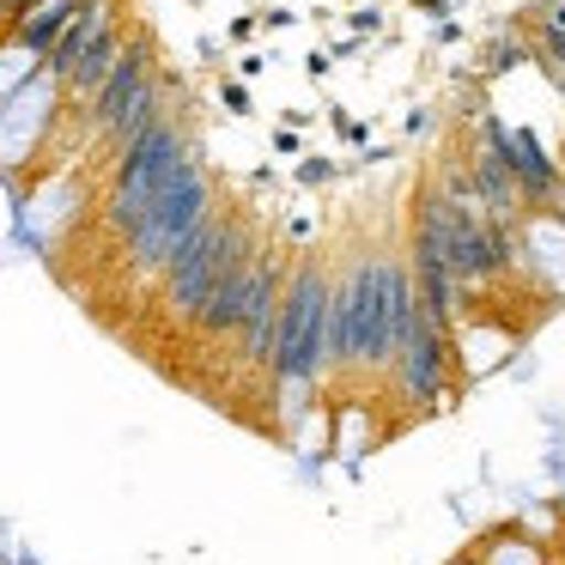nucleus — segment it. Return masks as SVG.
Segmentation results:
<instances>
[{
	"instance_id": "39448f33",
	"label": "nucleus",
	"mask_w": 565,
	"mask_h": 565,
	"mask_svg": "<svg viewBox=\"0 0 565 565\" xmlns=\"http://www.w3.org/2000/svg\"><path fill=\"white\" fill-rule=\"evenodd\" d=\"M383 377L395 383V395L414 414L444 407L450 402V383H456V322H444L438 310H426L414 298V322H407V334H402V347H395Z\"/></svg>"
},
{
	"instance_id": "0eeeda50",
	"label": "nucleus",
	"mask_w": 565,
	"mask_h": 565,
	"mask_svg": "<svg viewBox=\"0 0 565 565\" xmlns=\"http://www.w3.org/2000/svg\"><path fill=\"white\" fill-rule=\"evenodd\" d=\"M492 140H499V159H504V171H511V183H516L523 213H547L553 201H559V159H547V147H541L529 128L492 122Z\"/></svg>"
},
{
	"instance_id": "9d476101",
	"label": "nucleus",
	"mask_w": 565,
	"mask_h": 565,
	"mask_svg": "<svg viewBox=\"0 0 565 565\" xmlns=\"http://www.w3.org/2000/svg\"><path fill=\"white\" fill-rule=\"evenodd\" d=\"M220 98L232 104V116H244V110H249V92H244V86H220Z\"/></svg>"
},
{
	"instance_id": "20e7f679",
	"label": "nucleus",
	"mask_w": 565,
	"mask_h": 565,
	"mask_svg": "<svg viewBox=\"0 0 565 565\" xmlns=\"http://www.w3.org/2000/svg\"><path fill=\"white\" fill-rule=\"evenodd\" d=\"M195 152V128H189L183 104H164L159 116H152L147 128H140L135 140H128L122 152L110 159V189H104V232L122 244V232L147 213V201L164 189V177L177 171V164Z\"/></svg>"
},
{
	"instance_id": "7ed1b4c3",
	"label": "nucleus",
	"mask_w": 565,
	"mask_h": 565,
	"mask_svg": "<svg viewBox=\"0 0 565 565\" xmlns=\"http://www.w3.org/2000/svg\"><path fill=\"white\" fill-rule=\"evenodd\" d=\"M256 244H262V237H256V225H249L244 213H237V207H213L207 220L195 225V237L171 256V268H164V280H159L164 322L189 329V322L201 317V305L220 292V280L244 268Z\"/></svg>"
},
{
	"instance_id": "f257e3e1",
	"label": "nucleus",
	"mask_w": 565,
	"mask_h": 565,
	"mask_svg": "<svg viewBox=\"0 0 565 565\" xmlns=\"http://www.w3.org/2000/svg\"><path fill=\"white\" fill-rule=\"evenodd\" d=\"M213 207H220V183H213L207 159H201V152H189V159L164 177L159 195L147 201V213H140V220L122 232V268L135 274L140 286L164 280L171 256L189 244V237H195V225L207 220Z\"/></svg>"
},
{
	"instance_id": "1a4fd4ad",
	"label": "nucleus",
	"mask_w": 565,
	"mask_h": 565,
	"mask_svg": "<svg viewBox=\"0 0 565 565\" xmlns=\"http://www.w3.org/2000/svg\"><path fill=\"white\" fill-rule=\"evenodd\" d=\"M74 7H79V0H25V13H19L13 25H7V43L43 62V50H50V43L62 38V25L74 19Z\"/></svg>"
},
{
	"instance_id": "423d86ee",
	"label": "nucleus",
	"mask_w": 565,
	"mask_h": 565,
	"mask_svg": "<svg viewBox=\"0 0 565 565\" xmlns=\"http://www.w3.org/2000/svg\"><path fill=\"white\" fill-rule=\"evenodd\" d=\"M286 268H292V256H286L280 244H268V237H262V244L249 249V262H244V268H237V274H225V280H220V292H213L207 305H201V317L189 322V334H195V341H207V347L232 341V334L249 322V310H256V305H268V298H280Z\"/></svg>"
},
{
	"instance_id": "6e6552de",
	"label": "nucleus",
	"mask_w": 565,
	"mask_h": 565,
	"mask_svg": "<svg viewBox=\"0 0 565 565\" xmlns=\"http://www.w3.org/2000/svg\"><path fill=\"white\" fill-rule=\"evenodd\" d=\"M128 25V13H122V0H79L74 7V19H67L62 25V38L50 43V50H43V74L55 79V86H62L67 74H74L79 62H86L92 50H98L104 38H110V31H122Z\"/></svg>"
},
{
	"instance_id": "f03ea898",
	"label": "nucleus",
	"mask_w": 565,
	"mask_h": 565,
	"mask_svg": "<svg viewBox=\"0 0 565 565\" xmlns=\"http://www.w3.org/2000/svg\"><path fill=\"white\" fill-rule=\"evenodd\" d=\"M329 274L317 262H292L280 286V322H274V359H268V383L286 390L298 407L329 371Z\"/></svg>"
}]
</instances>
